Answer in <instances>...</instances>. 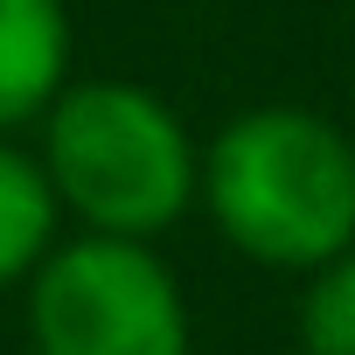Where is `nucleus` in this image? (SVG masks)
Returning a JSON list of instances; mask_svg holds the SVG:
<instances>
[{
    "instance_id": "obj_1",
    "label": "nucleus",
    "mask_w": 355,
    "mask_h": 355,
    "mask_svg": "<svg viewBox=\"0 0 355 355\" xmlns=\"http://www.w3.org/2000/svg\"><path fill=\"white\" fill-rule=\"evenodd\" d=\"M216 230L279 272H320L355 251V139L313 112L265 105L216 132L202 160Z\"/></svg>"
},
{
    "instance_id": "obj_2",
    "label": "nucleus",
    "mask_w": 355,
    "mask_h": 355,
    "mask_svg": "<svg viewBox=\"0 0 355 355\" xmlns=\"http://www.w3.org/2000/svg\"><path fill=\"white\" fill-rule=\"evenodd\" d=\"M42 174L56 209H77L91 237H125L146 244L196 202L202 160L146 84H70L49 105L42 132Z\"/></svg>"
},
{
    "instance_id": "obj_3",
    "label": "nucleus",
    "mask_w": 355,
    "mask_h": 355,
    "mask_svg": "<svg viewBox=\"0 0 355 355\" xmlns=\"http://www.w3.org/2000/svg\"><path fill=\"white\" fill-rule=\"evenodd\" d=\"M35 355H189V306L174 272L125 237H77L35 265Z\"/></svg>"
},
{
    "instance_id": "obj_4",
    "label": "nucleus",
    "mask_w": 355,
    "mask_h": 355,
    "mask_svg": "<svg viewBox=\"0 0 355 355\" xmlns=\"http://www.w3.org/2000/svg\"><path fill=\"white\" fill-rule=\"evenodd\" d=\"M70 21L56 0H0V132L63 98Z\"/></svg>"
},
{
    "instance_id": "obj_5",
    "label": "nucleus",
    "mask_w": 355,
    "mask_h": 355,
    "mask_svg": "<svg viewBox=\"0 0 355 355\" xmlns=\"http://www.w3.org/2000/svg\"><path fill=\"white\" fill-rule=\"evenodd\" d=\"M49 230H56V196L42 160L0 146V286L28 279L49 258Z\"/></svg>"
},
{
    "instance_id": "obj_6",
    "label": "nucleus",
    "mask_w": 355,
    "mask_h": 355,
    "mask_svg": "<svg viewBox=\"0 0 355 355\" xmlns=\"http://www.w3.org/2000/svg\"><path fill=\"white\" fill-rule=\"evenodd\" d=\"M300 348L306 355H355V251L320 265L300 293Z\"/></svg>"
}]
</instances>
